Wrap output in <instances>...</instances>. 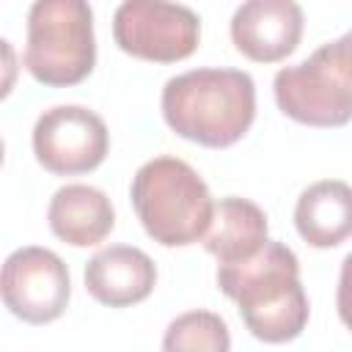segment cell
Returning <instances> with one entry per match:
<instances>
[{
  "label": "cell",
  "instance_id": "7c38bea8",
  "mask_svg": "<svg viewBox=\"0 0 352 352\" xmlns=\"http://www.w3.org/2000/svg\"><path fill=\"white\" fill-rule=\"evenodd\" d=\"M297 234L314 248H336L352 236V187L322 179L305 187L294 206Z\"/></svg>",
  "mask_w": 352,
  "mask_h": 352
},
{
  "label": "cell",
  "instance_id": "277c9868",
  "mask_svg": "<svg viewBox=\"0 0 352 352\" xmlns=\"http://www.w3.org/2000/svg\"><path fill=\"white\" fill-rule=\"evenodd\" d=\"M96 63L94 11L85 0H36L28 11L25 69L44 85H77Z\"/></svg>",
  "mask_w": 352,
  "mask_h": 352
},
{
  "label": "cell",
  "instance_id": "5bb4252c",
  "mask_svg": "<svg viewBox=\"0 0 352 352\" xmlns=\"http://www.w3.org/2000/svg\"><path fill=\"white\" fill-rule=\"evenodd\" d=\"M162 352H231L228 324L214 311H187L168 324Z\"/></svg>",
  "mask_w": 352,
  "mask_h": 352
},
{
  "label": "cell",
  "instance_id": "3957f363",
  "mask_svg": "<svg viewBox=\"0 0 352 352\" xmlns=\"http://www.w3.org/2000/svg\"><path fill=\"white\" fill-rule=\"evenodd\" d=\"M129 198L146 234L165 248H184L206 236L214 201L206 182L179 157H154L132 176Z\"/></svg>",
  "mask_w": 352,
  "mask_h": 352
},
{
  "label": "cell",
  "instance_id": "6da1fadb",
  "mask_svg": "<svg viewBox=\"0 0 352 352\" xmlns=\"http://www.w3.org/2000/svg\"><path fill=\"white\" fill-rule=\"evenodd\" d=\"M217 286L239 305L245 327L264 344L294 341L308 324V297L292 248L270 239L242 264H217Z\"/></svg>",
  "mask_w": 352,
  "mask_h": 352
},
{
  "label": "cell",
  "instance_id": "8fae6325",
  "mask_svg": "<svg viewBox=\"0 0 352 352\" xmlns=\"http://www.w3.org/2000/svg\"><path fill=\"white\" fill-rule=\"evenodd\" d=\"M47 220L58 239L74 248H88L102 242L113 231L116 212L110 198L99 187L66 184L50 198Z\"/></svg>",
  "mask_w": 352,
  "mask_h": 352
},
{
  "label": "cell",
  "instance_id": "4fadbf2b",
  "mask_svg": "<svg viewBox=\"0 0 352 352\" xmlns=\"http://www.w3.org/2000/svg\"><path fill=\"white\" fill-rule=\"evenodd\" d=\"M267 228V214L258 204L228 195L214 204L212 226L201 242L220 264H242L258 256L261 248L270 242Z\"/></svg>",
  "mask_w": 352,
  "mask_h": 352
},
{
  "label": "cell",
  "instance_id": "8992f818",
  "mask_svg": "<svg viewBox=\"0 0 352 352\" xmlns=\"http://www.w3.org/2000/svg\"><path fill=\"white\" fill-rule=\"evenodd\" d=\"M113 38L132 58L176 63L195 52L201 19L182 3L124 0L113 14Z\"/></svg>",
  "mask_w": 352,
  "mask_h": 352
},
{
  "label": "cell",
  "instance_id": "5b68a950",
  "mask_svg": "<svg viewBox=\"0 0 352 352\" xmlns=\"http://www.w3.org/2000/svg\"><path fill=\"white\" fill-rule=\"evenodd\" d=\"M272 91L280 113L297 124L330 129L352 121V82L336 63L330 44H322L302 63L283 66Z\"/></svg>",
  "mask_w": 352,
  "mask_h": 352
},
{
  "label": "cell",
  "instance_id": "52a82bcc",
  "mask_svg": "<svg viewBox=\"0 0 352 352\" xmlns=\"http://www.w3.org/2000/svg\"><path fill=\"white\" fill-rule=\"evenodd\" d=\"M110 148L104 121L82 104H55L36 118L33 154L58 176H77L99 168Z\"/></svg>",
  "mask_w": 352,
  "mask_h": 352
},
{
  "label": "cell",
  "instance_id": "9c48e42d",
  "mask_svg": "<svg viewBox=\"0 0 352 352\" xmlns=\"http://www.w3.org/2000/svg\"><path fill=\"white\" fill-rule=\"evenodd\" d=\"M302 38V8L292 0H248L231 16L234 47L256 60L275 63L297 50Z\"/></svg>",
  "mask_w": 352,
  "mask_h": 352
},
{
  "label": "cell",
  "instance_id": "2e32d148",
  "mask_svg": "<svg viewBox=\"0 0 352 352\" xmlns=\"http://www.w3.org/2000/svg\"><path fill=\"white\" fill-rule=\"evenodd\" d=\"M330 52H333V58H336V63L341 66V72H344V77L352 82V30H346L341 38H336V41H330Z\"/></svg>",
  "mask_w": 352,
  "mask_h": 352
},
{
  "label": "cell",
  "instance_id": "9a60e30c",
  "mask_svg": "<svg viewBox=\"0 0 352 352\" xmlns=\"http://www.w3.org/2000/svg\"><path fill=\"white\" fill-rule=\"evenodd\" d=\"M336 308L341 322L352 330V253L341 261V275H338V289H336Z\"/></svg>",
  "mask_w": 352,
  "mask_h": 352
},
{
  "label": "cell",
  "instance_id": "7a4b0ae2",
  "mask_svg": "<svg viewBox=\"0 0 352 352\" xmlns=\"http://www.w3.org/2000/svg\"><path fill=\"white\" fill-rule=\"evenodd\" d=\"M162 118L184 140L234 146L256 118V82L239 69H192L162 88Z\"/></svg>",
  "mask_w": 352,
  "mask_h": 352
},
{
  "label": "cell",
  "instance_id": "ba28073f",
  "mask_svg": "<svg viewBox=\"0 0 352 352\" xmlns=\"http://www.w3.org/2000/svg\"><path fill=\"white\" fill-rule=\"evenodd\" d=\"M0 292L6 308L16 319L30 324L55 322L69 305V267L50 248H19L3 264Z\"/></svg>",
  "mask_w": 352,
  "mask_h": 352
},
{
  "label": "cell",
  "instance_id": "30bf717a",
  "mask_svg": "<svg viewBox=\"0 0 352 352\" xmlns=\"http://www.w3.org/2000/svg\"><path fill=\"white\" fill-rule=\"evenodd\" d=\"M157 283V267L140 248L110 245L91 256L85 264L88 294L110 308H126L143 302Z\"/></svg>",
  "mask_w": 352,
  "mask_h": 352
}]
</instances>
